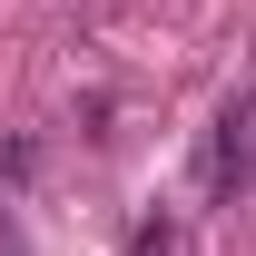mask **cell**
Returning a JSON list of instances; mask_svg holds the SVG:
<instances>
[{"label":"cell","mask_w":256,"mask_h":256,"mask_svg":"<svg viewBox=\"0 0 256 256\" xmlns=\"http://www.w3.org/2000/svg\"><path fill=\"white\" fill-rule=\"evenodd\" d=\"M207 188L217 197H256V89H236L207 128Z\"/></svg>","instance_id":"obj_1"}]
</instances>
